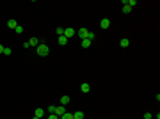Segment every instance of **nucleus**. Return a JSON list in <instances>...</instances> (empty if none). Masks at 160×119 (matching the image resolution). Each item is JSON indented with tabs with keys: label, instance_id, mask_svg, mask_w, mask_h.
<instances>
[{
	"label": "nucleus",
	"instance_id": "f257e3e1",
	"mask_svg": "<svg viewBox=\"0 0 160 119\" xmlns=\"http://www.w3.org/2000/svg\"><path fill=\"white\" fill-rule=\"evenodd\" d=\"M36 52H38V55H41V57H46V55H48V52H50V48H48V46H46V45H38V46H36Z\"/></svg>",
	"mask_w": 160,
	"mask_h": 119
},
{
	"label": "nucleus",
	"instance_id": "f03ea898",
	"mask_svg": "<svg viewBox=\"0 0 160 119\" xmlns=\"http://www.w3.org/2000/svg\"><path fill=\"white\" fill-rule=\"evenodd\" d=\"M77 36H78L80 39H87V36H89V30H87V29H80L78 32H77Z\"/></svg>",
	"mask_w": 160,
	"mask_h": 119
},
{
	"label": "nucleus",
	"instance_id": "7ed1b4c3",
	"mask_svg": "<svg viewBox=\"0 0 160 119\" xmlns=\"http://www.w3.org/2000/svg\"><path fill=\"white\" fill-rule=\"evenodd\" d=\"M75 34H77V32H75V29H64V37H66V39H70L71 36H75Z\"/></svg>",
	"mask_w": 160,
	"mask_h": 119
},
{
	"label": "nucleus",
	"instance_id": "20e7f679",
	"mask_svg": "<svg viewBox=\"0 0 160 119\" xmlns=\"http://www.w3.org/2000/svg\"><path fill=\"white\" fill-rule=\"evenodd\" d=\"M55 114H57V116H62V114H66V107H64V105H59V107H55Z\"/></svg>",
	"mask_w": 160,
	"mask_h": 119
},
{
	"label": "nucleus",
	"instance_id": "39448f33",
	"mask_svg": "<svg viewBox=\"0 0 160 119\" xmlns=\"http://www.w3.org/2000/svg\"><path fill=\"white\" fill-rule=\"evenodd\" d=\"M100 27H101V29H109V27H110V20H109V18H103V20L100 21Z\"/></svg>",
	"mask_w": 160,
	"mask_h": 119
},
{
	"label": "nucleus",
	"instance_id": "423d86ee",
	"mask_svg": "<svg viewBox=\"0 0 160 119\" xmlns=\"http://www.w3.org/2000/svg\"><path fill=\"white\" fill-rule=\"evenodd\" d=\"M27 43H29V46H38V45H39V39H38V37H30Z\"/></svg>",
	"mask_w": 160,
	"mask_h": 119
},
{
	"label": "nucleus",
	"instance_id": "0eeeda50",
	"mask_svg": "<svg viewBox=\"0 0 160 119\" xmlns=\"http://www.w3.org/2000/svg\"><path fill=\"white\" fill-rule=\"evenodd\" d=\"M80 91H82V92H89V91H91V85H89V84H85V82H84V84L80 85Z\"/></svg>",
	"mask_w": 160,
	"mask_h": 119
},
{
	"label": "nucleus",
	"instance_id": "6e6552de",
	"mask_svg": "<svg viewBox=\"0 0 160 119\" xmlns=\"http://www.w3.org/2000/svg\"><path fill=\"white\" fill-rule=\"evenodd\" d=\"M36 117H39V119L45 117V110L41 109V107H39V109H36Z\"/></svg>",
	"mask_w": 160,
	"mask_h": 119
},
{
	"label": "nucleus",
	"instance_id": "1a4fd4ad",
	"mask_svg": "<svg viewBox=\"0 0 160 119\" xmlns=\"http://www.w3.org/2000/svg\"><path fill=\"white\" fill-rule=\"evenodd\" d=\"M70 101H71L70 96H62V98H60V105H64V107H66V105H68Z\"/></svg>",
	"mask_w": 160,
	"mask_h": 119
},
{
	"label": "nucleus",
	"instance_id": "9d476101",
	"mask_svg": "<svg viewBox=\"0 0 160 119\" xmlns=\"http://www.w3.org/2000/svg\"><path fill=\"white\" fill-rule=\"evenodd\" d=\"M7 27H9V29H16V27H18L16 20H9V21H7Z\"/></svg>",
	"mask_w": 160,
	"mask_h": 119
},
{
	"label": "nucleus",
	"instance_id": "9b49d317",
	"mask_svg": "<svg viewBox=\"0 0 160 119\" xmlns=\"http://www.w3.org/2000/svg\"><path fill=\"white\" fill-rule=\"evenodd\" d=\"M59 119H75V117H73V114H71V112H66V114H62Z\"/></svg>",
	"mask_w": 160,
	"mask_h": 119
},
{
	"label": "nucleus",
	"instance_id": "f8f14e48",
	"mask_svg": "<svg viewBox=\"0 0 160 119\" xmlns=\"http://www.w3.org/2000/svg\"><path fill=\"white\" fill-rule=\"evenodd\" d=\"M73 117H75V119H84V112H80V110H77V112L73 114Z\"/></svg>",
	"mask_w": 160,
	"mask_h": 119
},
{
	"label": "nucleus",
	"instance_id": "ddd939ff",
	"mask_svg": "<svg viewBox=\"0 0 160 119\" xmlns=\"http://www.w3.org/2000/svg\"><path fill=\"white\" fill-rule=\"evenodd\" d=\"M89 46H91L89 39H82V48H89Z\"/></svg>",
	"mask_w": 160,
	"mask_h": 119
},
{
	"label": "nucleus",
	"instance_id": "4468645a",
	"mask_svg": "<svg viewBox=\"0 0 160 119\" xmlns=\"http://www.w3.org/2000/svg\"><path fill=\"white\" fill-rule=\"evenodd\" d=\"M59 45H62V46H64V45H66V43H68V39H66V37H64V36H59Z\"/></svg>",
	"mask_w": 160,
	"mask_h": 119
},
{
	"label": "nucleus",
	"instance_id": "2eb2a0df",
	"mask_svg": "<svg viewBox=\"0 0 160 119\" xmlns=\"http://www.w3.org/2000/svg\"><path fill=\"white\" fill-rule=\"evenodd\" d=\"M132 11V7L130 5H126V4H125V5H123V12H126V14H128V12H130Z\"/></svg>",
	"mask_w": 160,
	"mask_h": 119
},
{
	"label": "nucleus",
	"instance_id": "dca6fc26",
	"mask_svg": "<svg viewBox=\"0 0 160 119\" xmlns=\"http://www.w3.org/2000/svg\"><path fill=\"white\" fill-rule=\"evenodd\" d=\"M128 45H130V41L126 39V37H125V39H121V46H128Z\"/></svg>",
	"mask_w": 160,
	"mask_h": 119
},
{
	"label": "nucleus",
	"instance_id": "f3484780",
	"mask_svg": "<svg viewBox=\"0 0 160 119\" xmlns=\"http://www.w3.org/2000/svg\"><path fill=\"white\" fill-rule=\"evenodd\" d=\"M57 36H64V29L62 27H57Z\"/></svg>",
	"mask_w": 160,
	"mask_h": 119
},
{
	"label": "nucleus",
	"instance_id": "a211bd4d",
	"mask_svg": "<svg viewBox=\"0 0 160 119\" xmlns=\"http://www.w3.org/2000/svg\"><path fill=\"white\" fill-rule=\"evenodd\" d=\"M94 37H96V34H94V32H89V36H87V39H89V41H93V39H94Z\"/></svg>",
	"mask_w": 160,
	"mask_h": 119
},
{
	"label": "nucleus",
	"instance_id": "6ab92c4d",
	"mask_svg": "<svg viewBox=\"0 0 160 119\" xmlns=\"http://www.w3.org/2000/svg\"><path fill=\"white\" fill-rule=\"evenodd\" d=\"M14 30H16V34H23V27H20V25H18Z\"/></svg>",
	"mask_w": 160,
	"mask_h": 119
},
{
	"label": "nucleus",
	"instance_id": "aec40b11",
	"mask_svg": "<svg viewBox=\"0 0 160 119\" xmlns=\"http://www.w3.org/2000/svg\"><path fill=\"white\" fill-rule=\"evenodd\" d=\"M48 112H50V114H55V105H50V107H48Z\"/></svg>",
	"mask_w": 160,
	"mask_h": 119
},
{
	"label": "nucleus",
	"instance_id": "412c9836",
	"mask_svg": "<svg viewBox=\"0 0 160 119\" xmlns=\"http://www.w3.org/2000/svg\"><path fill=\"white\" fill-rule=\"evenodd\" d=\"M11 52H13L11 48H4V55H11Z\"/></svg>",
	"mask_w": 160,
	"mask_h": 119
},
{
	"label": "nucleus",
	"instance_id": "4be33fe9",
	"mask_svg": "<svg viewBox=\"0 0 160 119\" xmlns=\"http://www.w3.org/2000/svg\"><path fill=\"white\" fill-rule=\"evenodd\" d=\"M48 119H59V116H57V114H50V116H48Z\"/></svg>",
	"mask_w": 160,
	"mask_h": 119
},
{
	"label": "nucleus",
	"instance_id": "5701e85b",
	"mask_svg": "<svg viewBox=\"0 0 160 119\" xmlns=\"http://www.w3.org/2000/svg\"><path fill=\"white\" fill-rule=\"evenodd\" d=\"M144 119H151V114H150V112H146V114H144Z\"/></svg>",
	"mask_w": 160,
	"mask_h": 119
},
{
	"label": "nucleus",
	"instance_id": "b1692460",
	"mask_svg": "<svg viewBox=\"0 0 160 119\" xmlns=\"http://www.w3.org/2000/svg\"><path fill=\"white\" fill-rule=\"evenodd\" d=\"M4 48H5V46H2V45H0V53H4Z\"/></svg>",
	"mask_w": 160,
	"mask_h": 119
},
{
	"label": "nucleus",
	"instance_id": "393cba45",
	"mask_svg": "<svg viewBox=\"0 0 160 119\" xmlns=\"http://www.w3.org/2000/svg\"><path fill=\"white\" fill-rule=\"evenodd\" d=\"M32 119H39V117H36V116H34V117H32Z\"/></svg>",
	"mask_w": 160,
	"mask_h": 119
}]
</instances>
